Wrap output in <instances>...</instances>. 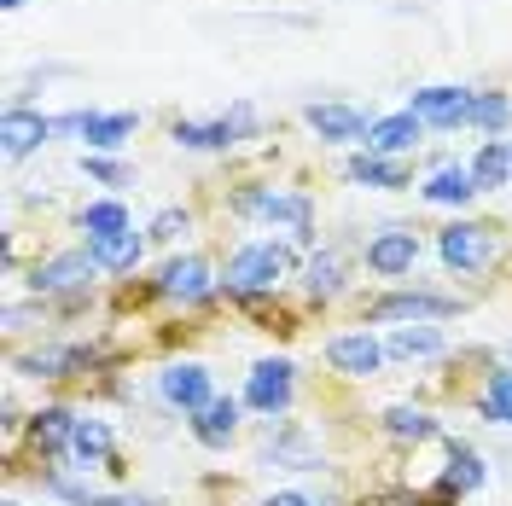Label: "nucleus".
Wrapping results in <instances>:
<instances>
[{
	"mask_svg": "<svg viewBox=\"0 0 512 506\" xmlns=\"http://www.w3.org/2000/svg\"><path fill=\"white\" fill-rule=\"evenodd\" d=\"M233 210L239 216H262V222H280L291 227V239H315V210H309V198L303 192H274V187H245L233 198Z\"/></svg>",
	"mask_w": 512,
	"mask_h": 506,
	"instance_id": "1",
	"label": "nucleus"
},
{
	"mask_svg": "<svg viewBox=\"0 0 512 506\" xmlns=\"http://www.w3.org/2000/svg\"><path fill=\"white\" fill-rule=\"evenodd\" d=\"M280 274H286V251L280 245H239L227 256V291H239V297L274 291Z\"/></svg>",
	"mask_w": 512,
	"mask_h": 506,
	"instance_id": "2",
	"label": "nucleus"
},
{
	"mask_svg": "<svg viewBox=\"0 0 512 506\" xmlns=\"http://www.w3.org/2000/svg\"><path fill=\"white\" fill-rule=\"evenodd\" d=\"M94 274H99V262L88 251H64V256L35 262L30 291H35V297H82V291L94 285Z\"/></svg>",
	"mask_w": 512,
	"mask_h": 506,
	"instance_id": "3",
	"label": "nucleus"
},
{
	"mask_svg": "<svg viewBox=\"0 0 512 506\" xmlns=\"http://www.w3.org/2000/svg\"><path fill=\"white\" fill-rule=\"evenodd\" d=\"M297 367L291 361H256L251 367V384H245V408H256V413H286L291 408V390H297V379H291Z\"/></svg>",
	"mask_w": 512,
	"mask_h": 506,
	"instance_id": "4",
	"label": "nucleus"
},
{
	"mask_svg": "<svg viewBox=\"0 0 512 506\" xmlns=\"http://www.w3.org/2000/svg\"><path fill=\"white\" fill-rule=\"evenodd\" d=\"M158 390H163V402H169V408H181V413H198V408H210V402H216L210 373H204L198 361H175V367H163Z\"/></svg>",
	"mask_w": 512,
	"mask_h": 506,
	"instance_id": "5",
	"label": "nucleus"
},
{
	"mask_svg": "<svg viewBox=\"0 0 512 506\" xmlns=\"http://www.w3.org/2000/svg\"><path fill=\"white\" fill-rule=\"evenodd\" d=\"M251 123H256L251 105H233V117H222V123H175V146H187V152H227Z\"/></svg>",
	"mask_w": 512,
	"mask_h": 506,
	"instance_id": "6",
	"label": "nucleus"
},
{
	"mask_svg": "<svg viewBox=\"0 0 512 506\" xmlns=\"http://www.w3.org/2000/svg\"><path fill=\"white\" fill-rule=\"evenodd\" d=\"M419 262V239L408 227H384L379 239H367V268L379 274V280H402V274H414Z\"/></svg>",
	"mask_w": 512,
	"mask_h": 506,
	"instance_id": "7",
	"label": "nucleus"
},
{
	"mask_svg": "<svg viewBox=\"0 0 512 506\" xmlns=\"http://www.w3.org/2000/svg\"><path fill=\"white\" fill-rule=\"evenodd\" d=\"M326 361H332L344 379H373L384 367V344L373 332H338V338L326 344Z\"/></svg>",
	"mask_w": 512,
	"mask_h": 506,
	"instance_id": "8",
	"label": "nucleus"
},
{
	"mask_svg": "<svg viewBox=\"0 0 512 506\" xmlns=\"http://www.w3.org/2000/svg\"><path fill=\"white\" fill-rule=\"evenodd\" d=\"M466 105H472V94H466V88H448V82L419 88V94L408 99V111H414L425 128H466Z\"/></svg>",
	"mask_w": 512,
	"mask_h": 506,
	"instance_id": "9",
	"label": "nucleus"
},
{
	"mask_svg": "<svg viewBox=\"0 0 512 506\" xmlns=\"http://www.w3.org/2000/svg\"><path fill=\"white\" fill-rule=\"evenodd\" d=\"M437 251H443L448 268H460V274H478L483 262H489V227H478V222H454V227H443Z\"/></svg>",
	"mask_w": 512,
	"mask_h": 506,
	"instance_id": "10",
	"label": "nucleus"
},
{
	"mask_svg": "<svg viewBox=\"0 0 512 506\" xmlns=\"http://www.w3.org/2000/svg\"><path fill=\"white\" fill-rule=\"evenodd\" d=\"M47 134H53V117H41L30 105H12V111L0 117V146H6V158H30L35 146H47Z\"/></svg>",
	"mask_w": 512,
	"mask_h": 506,
	"instance_id": "11",
	"label": "nucleus"
},
{
	"mask_svg": "<svg viewBox=\"0 0 512 506\" xmlns=\"http://www.w3.org/2000/svg\"><path fill=\"white\" fill-rule=\"evenodd\" d=\"M460 303H448V297H431V291H396V297H379L367 320H443L454 315Z\"/></svg>",
	"mask_w": 512,
	"mask_h": 506,
	"instance_id": "12",
	"label": "nucleus"
},
{
	"mask_svg": "<svg viewBox=\"0 0 512 506\" xmlns=\"http://www.w3.org/2000/svg\"><path fill=\"white\" fill-rule=\"evenodd\" d=\"M419 140H425V123H419L414 111L373 117V128H367V152H384V158H402V152H414Z\"/></svg>",
	"mask_w": 512,
	"mask_h": 506,
	"instance_id": "13",
	"label": "nucleus"
},
{
	"mask_svg": "<svg viewBox=\"0 0 512 506\" xmlns=\"http://www.w3.org/2000/svg\"><path fill=\"white\" fill-rule=\"evenodd\" d=\"M303 117H309V128H315L320 140H332V146H344V140H361V146H367V128H373V117H361L355 105H309Z\"/></svg>",
	"mask_w": 512,
	"mask_h": 506,
	"instance_id": "14",
	"label": "nucleus"
},
{
	"mask_svg": "<svg viewBox=\"0 0 512 506\" xmlns=\"http://www.w3.org/2000/svg\"><path fill=\"white\" fill-rule=\"evenodd\" d=\"M158 291L169 303H204V297H210V268H204L198 256H175L158 274Z\"/></svg>",
	"mask_w": 512,
	"mask_h": 506,
	"instance_id": "15",
	"label": "nucleus"
},
{
	"mask_svg": "<svg viewBox=\"0 0 512 506\" xmlns=\"http://www.w3.org/2000/svg\"><path fill=\"white\" fill-rule=\"evenodd\" d=\"M134 128H140L134 111H111V117L88 111V117H82V140H88V152H117V146L134 140Z\"/></svg>",
	"mask_w": 512,
	"mask_h": 506,
	"instance_id": "16",
	"label": "nucleus"
},
{
	"mask_svg": "<svg viewBox=\"0 0 512 506\" xmlns=\"http://www.w3.org/2000/svg\"><path fill=\"white\" fill-rule=\"evenodd\" d=\"M233 431H239V402L233 396H216L210 408H198V419H192V437L204 448H227Z\"/></svg>",
	"mask_w": 512,
	"mask_h": 506,
	"instance_id": "17",
	"label": "nucleus"
},
{
	"mask_svg": "<svg viewBox=\"0 0 512 506\" xmlns=\"http://www.w3.org/2000/svg\"><path fill=\"white\" fill-rule=\"evenodd\" d=\"M419 192H425V204H472L478 198V175H472V163H448Z\"/></svg>",
	"mask_w": 512,
	"mask_h": 506,
	"instance_id": "18",
	"label": "nucleus"
},
{
	"mask_svg": "<svg viewBox=\"0 0 512 506\" xmlns=\"http://www.w3.org/2000/svg\"><path fill=\"white\" fill-rule=\"evenodd\" d=\"M140 251H146V239H140L134 227H128V233H111V239H88V256L99 262V274H123V268H134Z\"/></svg>",
	"mask_w": 512,
	"mask_h": 506,
	"instance_id": "19",
	"label": "nucleus"
},
{
	"mask_svg": "<svg viewBox=\"0 0 512 506\" xmlns=\"http://www.w3.org/2000/svg\"><path fill=\"white\" fill-rule=\"evenodd\" d=\"M350 181L355 187H408V169H402V158H384V152H361V158H350Z\"/></svg>",
	"mask_w": 512,
	"mask_h": 506,
	"instance_id": "20",
	"label": "nucleus"
},
{
	"mask_svg": "<svg viewBox=\"0 0 512 506\" xmlns=\"http://www.w3.org/2000/svg\"><path fill=\"white\" fill-rule=\"evenodd\" d=\"M70 454H76L82 472H88V466H105V460H111V425H105V419H76Z\"/></svg>",
	"mask_w": 512,
	"mask_h": 506,
	"instance_id": "21",
	"label": "nucleus"
},
{
	"mask_svg": "<svg viewBox=\"0 0 512 506\" xmlns=\"http://www.w3.org/2000/svg\"><path fill=\"white\" fill-rule=\"evenodd\" d=\"M472 175H478V192H495L512 181V140H483V152L472 158Z\"/></svg>",
	"mask_w": 512,
	"mask_h": 506,
	"instance_id": "22",
	"label": "nucleus"
},
{
	"mask_svg": "<svg viewBox=\"0 0 512 506\" xmlns=\"http://www.w3.org/2000/svg\"><path fill=\"white\" fill-rule=\"evenodd\" d=\"M384 355H402V361H425V355H443V332H437V326H425V320H419V326H396Z\"/></svg>",
	"mask_w": 512,
	"mask_h": 506,
	"instance_id": "23",
	"label": "nucleus"
},
{
	"mask_svg": "<svg viewBox=\"0 0 512 506\" xmlns=\"http://www.w3.org/2000/svg\"><path fill=\"white\" fill-rule=\"evenodd\" d=\"M478 413L489 425H512V367L489 373V384H483V396H478Z\"/></svg>",
	"mask_w": 512,
	"mask_h": 506,
	"instance_id": "24",
	"label": "nucleus"
},
{
	"mask_svg": "<svg viewBox=\"0 0 512 506\" xmlns=\"http://www.w3.org/2000/svg\"><path fill=\"white\" fill-rule=\"evenodd\" d=\"M507 123H512V99L507 94H472V105H466V128L501 134Z\"/></svg>",
	"mask_w": 512,
	"mask_h": 506,
	"instance_id": "25",
	"label": "nucleus"
},
{
	"mask_svg": "<svg viewBox=\"0 0 512 506\" xmlns=\"http://www.w3.org/2000/svg\"><path fill=\"white\" fill-rule=\"evenodd\" d=\"M128 210L123 204H117V198H99V204H88V210H82V233H88V239H111V233H128Z\"/></svg>",
	"mask_w": 512,
	"mask_h": 506,
	"instance_id": "26",
	"label": "nucleus"
},
{
	"mask_svg": "<svg viewBox=\"0 0 512 506\" xmlns=\"http://www.w3.org/2000/svg\"><path fill=\"white\" fill-rule=\"evenodd\" d=\"M70 367H82V349H35L18 361V373H30V379H64Z\"/></svg>",
	"mask_w": 512,
	"mask_h": 506,
	"instance_id": "27",
	"label": "nucleus"
},
{
	"mask_svg": "<svg viewBox=\"0 0 512 506\" xmlns=\"http://www.w3.org/2000/svg\"><path fill=\"white\" fill-rule=\"evenodd\" d=\"M483 483V460H478V448H466V443H448V489H460V495H472Z\"/></svg>",
	"mask_w": 512,
	"mask_h": 506,
	"instance_id": "28",
	"label": "nucleus"
},
{
	"mask_svg": "<svg viewBox=\"0 0 512 506\" xmlns=\"http://www.w3.org/2000/svg\"><path fill=\"white\" fill-rule=\"evenodd\" d=\"M384 431L402 437V443H425V437H437V419L419 413V408H390L384 413Z\"/></svg>",
	"mask_w": 512,
	"mask_h": 506,
	"instance_id": "29",
	"label": "nucleus"
},
{
	"mask_svg": "<svg viewBox=\"0 0 512 506\" xmlns=\"http://www.w3.org/2000/svg\"><path fill=\"white\" fill-rule=\"evenodd\" d=\"M35 443L41 448H70V431H76V413L70 408H41L35 413Z\"/></svg>",
	"mask_w": 512,
	"mask_h": 506,
	"instance_id": "30",
	"label": "nucleus"
},
{
	"mask_svg": "<svg viewBox=\"0 0 512 506\" xmlns=\"http://www.w3.org/2000/svg\"><path fill=\"white\" fill-rule=\"evenodd\" d=\"M338 291H344V256L320 251L309 262V297H338Z\"/></svg>",
	"mask_w": 512,
	"mask_h": 506,
	"instance_id": "31",
	"label": "nucleus"
},
{
	"mask_svg": "<svg viewBox=\"0 0 512 506\" xmlns=\"http://www.w3.org/2000/svg\"><path fill=\"white\" fill-rule=\"evenodd\" d=\"M187 227H192V216H187V210H163L158 222H152V233H146V239H158V245H175V239H181Z\"/></svg>",
	"mask_w": 512,
	"mask_h": 506,
	"instance_id": "32",
	"label": "nucleus"
},
{
	"mask_svg": "<svg viewBox=\"0 0 512 506\" xmlns=\"http://www.w3.org/2000/svg\"><path fill=\"white\" fill-rule=\"evenodd\" d=\"M82 169H88L94 181H123V163H111V158H88Z\"/></svg>",
	"mask_w": 512,
	"mask_h": 506,
	"instance_id": "33",
	"label": "nucleus"
},
{
	"mask_svg": "<svg viewBox=\"0 0 512 506\" xmlns=\"http://www.w3.org/2000/svg\"><path fill=\"white\" fill-rule=\"evenodd\" d=\"M82 506H158V501H146V495H88Z\"/></svg>",
	"mask_w": 512,
	"mask_h": 506,
	"instance_id": "34",
	"label": "nucleus"
},
{
	"mask_svg": "<svg viewBox=\"0 0 512 506\" xmlns=\"http://www.w3.org/2000/svg\"><path fill=\"white\" fill-rule=\"evenodd\" d=\"M262 506H315L309 495H297V489H280V495H268Z\"/></svg>",
	"mask_w": 512,
	"mask_h": 506,
	"instance_id": "35",
	"label": "nucleus"
},
{
	"mask_svg": "<svg viewBox=\"0 0 512 506\" xmlns=\"http://www.w3.org/2000/svg\"><path fill=\"white\" fill-rule=\"evenodd\" d=\"M0 6H6V12H18V6H30V0H0Z\"/></svg>",
	"mask_w": 512,
	"mask_h": 506,
	"instance_id": "36",
	"label": "nucleus"
},
{
	"mask_svg": "<svg viewBox=\"0 0 512 506\" xmlns=\"http://www.w3.org/2000/svg\"><path fill=\"white\" fill-rule=\"evenodd\" d=\"M6 506H18V501H6Z\"/></svg>",
	"mask_w": 512,
	"mask_h": 506,
	"instance_id": "37",
	"label": "nucleus"
},
{
	"mask_svg": "<svg viewBox=\"0 0 512 506\" xmlns=\"http://www.w3.org/2000/svg\"><path fill=\"white\" fill-rule=\"evenodd\" d=\"M507 355H512V344H507Z\"/></svg>",
	"mask_w": 512,
	"mask_h": 506,
	"instance_id": "38",
	"label": "nucleus"
}]
</instances>
